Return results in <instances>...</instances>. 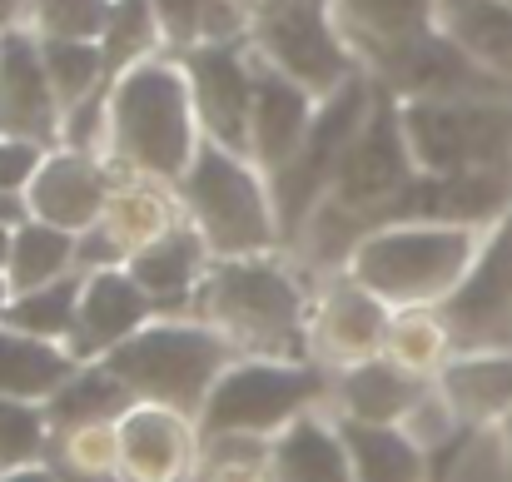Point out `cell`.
I'll return each mask as SVG.
<instances>
[{"label": "cell", "instance_id": "27", "mask_svg": "<svg viewBox=\"0 0 512 482\" xmlns=\"http://www.w3.org/2000/svg\"><path fill=\"white\" fill-rule=\"evenodd\" d=\"M75 249L80 244H75L70 229H55V224H40V219L20 224L15 239H10V264H5L10 289L25 294V289H40V284L65 279V269L75 264Z\"/></svg>", "mask_w": 512, "mask_h": 482}, {"label": "cell", "instance_id": "30", "mask_svg": "<svg viewBox=\"0 0 512 482\" xmlns=\"http://www.w3.org/2000/svg\"><path fill=\"white\" fill-rule=\"evenodd\" d=\"M40 55H45L55 100H65V105H85V95L100 85V70H110L105 50H95L90 40H55V35H45Z\"/></svg>", "mask_w": 512, "mask_h": 482}, {"label": "cell", "instance_id": "26", "mask_svg": "<svg viewBox=\"0 0 512 482\" xmlns=\"http://www.w3.org/2000/svg\"><path fill=\"white\" fill-rule=\"evenodd\" d=\"M433 0H343V25L353 35L368 40V50L388 65L398 50H408L413 40L433 35L428 30Z\"/></svg>", "mask_w": 512, "mask_h": 482}, {"label": "cell", "instance_id": "34", "mask_svg": "<svg viewBox=\"0 0 512 482\" xmlns=\"http://www.w3.org/2000/svg\"><path fill=\"white\" fill-rule=\"evenodd\" d=\"M269 458H274V448H264V438H244V433L209 438L204 482H259L269 473Z\"/></svg>", "mask_w": 512, "mask_h": 482}, {"label": "cell", "instance_id": "20", "mask_svg": "<svg viewBox=\"0 0 512 482\" xmlns=\"http://www.w3.org/2000/svg\"><path fill=\"white\" fill-rule=\"evenodd\" d=\"M343 413L353 418V423H378V428H398L413 408H418V398H423V388H418V373H408V368H398L393 358L388 363H373V358H363V363H353L348 373H343Z\"/></svg>", "mask_w": 512, "mask_h": 482}, {"label": "cell", "instance_id": "28", "mask_svg": "<svg viewBox=\"0 0 512 482\" xmlns=\"http://www.w3.org/2000/svg\"><path fill=\"white\" fill-rule=\"evenodd\" d=\"M199 264H204V239H199V229H170L165 239H155L150 249L135 254L130 274H135V284H140L150 299H184L189 284L199 279Z\"/></svg>", "mask_w": 512, "mask_h": 482}, {"label": "cell", "instance_id": "15", "mask_svg": "<svg viewBox=\"0 0 512 482\" xmlns=\"http://www.w3.org/2000/svg\"><path fill=\"white\" fill-rule=\"evenodd\" d=\"M150 294L135 284V274H115L100 269L85 279L80 294V319L70 333V353L75 358H95V353H115L125 338H135L150 319Z\"/></svg>", "mask_w": 512, "mask_h": 482}, {"label": "cell", "instance_id": "17", "mask_svg": "<svg viewBox=\"0 0 512 482\" xmlns=\"http://www.w3.org/2000/svg\"><path fill=\"white\" fill-rule=\"evenodd\" d=\"M438 393L468 433L483 423H503L512 413V348H468L448 358Z\"/></svg>", "mask_w": 512, "mask_h": 482}, {"label": "cell", "instance_id": "5", "mask_svg": "<svg viewBox=\"0 0 512 482\" xmlns=\"http://www.w3.org/2000/svg\"><path fill=\"white\" fill-rule=\"evenodd\" d=\"M184 199L194 209V229L209 254L219 259H259L274 244V199L264 194V179L244 164V155L224 145H204L189 174Z\"/></svg>", "mask_w": 512, "mask_h": 482}, {"label": "cell", "instance_id": "25", "mask_svg": "<svg viewBox=\"0 0 512 482\" xmlns=\"http://www.w3.org/2000/svg\"><path fill=\"white\" fill-rule=\"evenodd\" d=\"M130 408H135L130 383L100 363V368H90V373H75V378L50 398V423L65 428V433H80V428L115 423V418H125Z\"/></svg>", "mask_w": 512, "mask_h": 482}, {"label": "cell", "instance_id": "1", "mask_svg": "<svg viewBox=\"0 0 512 482\" xmlns=\"http://www.w3.org/2000/svg\"><path fill=\"white\" fill-rule=\"evenodd\" d=\"M478 249V234L463 224H388L353 244L348 274L388 304H448L473 274Z\"/></svg>", "mask_w": 512, "mask_h": 482}, {"label": "cell", "instance_id": "40", "mask_svg": "<svg viewBox=\"0 0 512 482\" xmlns=\"http://www.w3.org/2000/svg\"><path fill=\"white\" fill-rule=\"evenodd\" d=\"M503 463H508V482H512V413L503 418Z\"/></svg>", "mask_w": 512, "mask_h": 482}, {"label": "cell", "instance_id": "7", "mask_svg": "<svg viewBox=\"0 0 512 482\" xmlns=\"http://www.w3.org/2000/svg\"><path fill=\"white\" fill-rule=\"evenodd\" d=\"M314 398H324V378L314 368L254 358V363L224 368L199 418L209 438H224V433L269 438V433H284L294 418H304Z\"/></svg>", "mask_w": 512, "mask_h": 482}, {"label": "cell", "instance_id": "12", "mask_svg": "<svg viewBox=\"0 0 512 482\" xmlns=\"http://www.w3.org/2000/svg\"><path fill=\"white\" fill-rule=\"evenodd\" d=\"M189 90H194V110L209 130L214 145L249 155V115H254V75L244 70V60L229 45H199L189 60Z\"/></svg>", "mask_w": 512, "mask_h": 482}, {"label": "cell", "instance_id": "42", "mask_svg": "<svg viewBox=\"0 0 512 482\" xmlns=\"http://www.w3.org/2000/svg\"><path fill=\"white\" fill-rule=\"evenodd\" d=\"M5 309H10V279L0 274V319H5Z\"/></svg>", "mask_w": 512, "mask_h": 482}, {"label": "cell", "instance_id": "9", "mask_svg": "<svg viewBox=\"0 0 512 482\" xmlns=\"http://www.w3.org/2000/svg\"><path fill=\"white\" fill-rule=\"evenodd\" d=\"M368 110H373V90L358 75H348L339 90L324 100V110L314 115L309 140L299 145V155L274 174V184H279V204L274 209H279L284 229H299L324 204V194L334 189V174H339L353 135L363 130Z\"/></svg>", "mask_w": 512, "mask_h": 482}, {"label": "cell", "instance_id": "16", "mask_svg": "<svg viewBox=\"0 0 512 482\" xmlns=\"http://www.w3.org/2000/svg\"><path fill=\"white\" fill-rule=\"evenodd\" d=\"M120 473L125 482H179L194 443L184 428V413L160 408V403H135L120 423Z\"/></svg>", "mask_w": 512, "mask_h": 482}, {"label": "cell", "instance_id": "32", "mask_svg": "<svg viewBox=\"0 0 512 482\" xmlns=\"http://www.w3.org/2000/svg\"><path fill=\"white\" fill-rule=\"evenodd\" d=\"M155 15L174 45H189L194 35H204V45H219L239 20L229 0H155Z\"/></svg>", "mask_w": 512, "mask_h": 482}, {"label": "cell", "instance_id": "39", "mask_svg": "<svg viewBox=\"0 0 512 482\" xmlns=\"http://www.w3.org/2000/svg\"><path fill=\"white\" fill-rule=\"evenodd\" d=\"M229 5H234L239 15H244V10H249V15H264V10H269V5H279V0H229Z\"/></svg>", "mask_w": 512, "mask_h": 482}, {"label": "cell", "instance_id": "36", "mask_svg": "<svg viewBox=\"0 0 512 482\" xmlns=\"http://www.w3.org/2000/svg\"><path fill=\"white\" fill-rule=\"evenodd\" d=\"M115 0H40V30L55 40H90L110 30Z\"/></svg>", "mask_w": 512, "mask_h": 482}, {"label": "cell", "instance_id": "31", "mask_svg": "<svg viewBox=\"0 0 512 482\" xmlns=\"http://www.w3.org/2000/svg\"><path fill=\"white\" fill-rule=\"evenodd\" d=\"M50 438V413H40L25 398H0V473L35 468Z\"/></svg>", "mask_w": 512, "mask_h": 482}, {"label": "cell", "instance_id": "43", "mask_svg": "<svg viewBox=\"0 0 512 482\" xmlns=\"http://www.w3.org/2000/svg\"><path fill=\"white\" fill-rule=\"evenodd\" d=\"M20 5H25V0H0V25H5V20H10V15H15Z\"/></svg>", "mask_w": 512, "mask_h": 482}, {"label": "cell", "instance_id": "23", "mask_svg": "<svg viewBox=\"0 0 512 482\" xmlns=\"http://www.w3.org/2000/svg\"><path fill=\"white\" fill-rule=\"evenodd\" d=\"M339 433L353 458V482H423V448L403 428L343 418Z\"/></svg>", "mask_w": 512, "mask_h": 482}, {"label": "cell", "instance_id": "19", "mask_svg": "<svg viewBox=\"0 0 512 482\" xmlns=\"http://www.w3.org/2000/svg\"><path fill=\"white\" fill-rule=\"evenodd\" d=\"M269 478L274 482H353V458L339 428L319 423V418H294L279 438H274V458H269Z\"/></svg>", "mask_w": 512, "mask_h": 482}, {"label": "cell", "instance_id": "3", "mask_svg": "<svg viewBox=\"0 0 512 482\" xmlns=\"http://www.w3.org/2000/svg\"><path fill=\"white\" fill-rule=\"evenodd\" d=\"M229 343L214 328L194 323H155L105 353V368L130 383L135 398L160 403L174 413H204L214 383L224 378Z\"/></svg>", "mask_w": 512, "mask_h": 482}, {"label": "cell", "instance_id": "10", "mask_svg": "<svg viewBox=\"0 0 512 482\" xmlns=\"http://www.w3.org/2000/svg\"><path fill=\"white\" fill-rule=\"evenodd\" d=\"M259 50L264 60L299 80L309 95H334L348 80V55L324 15V0H279L259 15Z\"/></svg>", "mask_w": 512, "mask_h": 482}, {"label": "cell", "instance_id": "2", "mask_svg": "<svg viewBox=\"0 0 512 482\" xmlns=\"http://www.w3.org/2000/svg\"><path fill=\"white\" fill-rule=\"evenodd\" d=\"M115 155L155 179H179L199 155L194 145V90L174 65H130L110 95Z\"/></svg>", "mask_w": 512, "mask_h": 482}, {"label": "cell", "instance_id": "11", "mask_svg": "<svg viewBox=\"0 0 512 482\" xmlns=\"http://www.w3.org/2000/svg\"><path fill=\"white\" fill-rule=\"evenodd\" d=\"M443 323L463 348H503L498 338L512 323V209L483 239L463 289L443 304Z\"/></svg>", "mask_w": 512, "mask_h": 482}, {"label": "cell", "instance_id": "14", "mask_svg": "<svg viewBox=\"0 0 512 482\" xmlns=\"http://www.w3.org/2000/svg\"><path fill=\"white\" fill-rule=\"evenodd\" d=\"M314 105L309 90L289 75H279L274 65L254 70V115H249V155L264 164L269 174H279L284 164L299 155V145L309 140L314 125Z\"/></svg>", "mask_w": 512, "mask_h": 482}, {"label": "cell", "instance_id": "21", "mask_svg": "<svg viewBox=\"0 0 512 482\" xmlns=\"http://www.w3.org/2000/svg\"><path fill=\"white\" fill-rule=\"evenodd\" d=\"M75 378V358L45 338L0 328V398H55Z\"/></svg>", "mask_w": 512, "mask_h": 482}, {"label": "cell", "instance_id": "38", "mask_svg": "<svg viewBox=\"0 0 512 482\" xmlns=\"http://www.w3.org/2000/svg\"><path fill=\"white\" fill-rule=\"evenodd\" d=\"M0 482H60L50 468H15V473H0Z\"/></svg>", "mask_w": 512, "mask_h": 482}, {"label": "cell", "instance_id": "35", "mask_svg": "<svg viewBox=\"0 0 512 482\" xmlns=\"http://www.w3.org/2000/svg\"><path fill=\"white\" fill-rule=\"evenodd\" d=\"M155 25H160L155 0H115V10H110V30H105V65H110V70L130 65V60L150 45Z\"/></svg>", "mask_w": 512, "mask_h": 482}, {"label": "cell", "instance_id": "29", "mask_svg": "<svg viewBox=\"0 0 512 482\" xmlns=\"http://www.w3.org/2000/svg\"><path fill=\"white\" fill-rule=\"evenodd\" d=\"M80 294L85 284L80 279H55V284H40V289H25L10 299L5 309V323L15 333H30V338H70L75 333V319H80Z\"/></svg>", "mask_w": 512, "mask_h": 482}, {"label": "cell", "instance_id": "13", "mask_svg": "<svg viewBox=\"0 0 512 482\" xmlns=\"http://www.w3.org/2000/svg\"><path fill=\"white\" fill-rule=\"evenodd\" d=\"M55 125L60 110H55V85L40 45L25 30L0 35V135L40 145L55 135Z\"/></svg>", "mask_w": 512, "mask_h": 482}, {"label": "cell", "instance_id": "37", "mask_svg": "<svg viewBox=\"0 0 512 482\" xmlns=\"http://www.w3.org/2000/svg\"><path fill=\"white\" fill-rule=\"evenodd\" d=\"M40 174V155L30 140H0V194L25 189Z\"/></svg>", "mask_w": 512, "mask_h": 482}, {"label": "cell", "instance_id": "6", "mask_svg": "<svg viewBox=\"0 0 512 482\" xmlns=\"http://www.w3.org/2000/svg\"><path fill=\"white\" fill-rule=\"evenodd\" d=\"M204 309L224 333L284 353L304 328V289L269 259H224L204 284Z\"/></svg>", "mask_w": 512, "mask_h": 482}, {"label": "cell", "instance_id": "41", "mask_svg": "<svg viewBox=\"0 0 512 482\" xmlns=\"http://www.w3.org/2000/svg\"><path fill=\"white\" fill-rule=\"evenodd\" d=\"M10 239H15V234H10V229H5V224H0V269H5V264H10Z\"/></svg>", "mask_w": 512, "mask_h": 482}, {"label": "cell", "instance_id": "18", "mask_svg": "<svg viewBox=\"0 0 512 482\" xmlns=\"http://www.w3.org/2000/svg\"><path fill=\"white\" fill-rule=\"evenodd\" d=\"M110 194H105V174L85 155H55V160L40 164V174L30 179V209L40 224H55V229H95L100 214H105Z\"/></svg>", "mask_w": 512, "mask_h": 482}, {"label": "cell", "instance_id": "24", "mask_svg": "<svg viewBox=\"0 0 512 482\" xmlns=\"http://www.w3.org/2000/svg\"><path fill=\"white\" fill-rule=\"evenodd\" d=\"M383 338H388L383 299H373V294L358 289V284L329 294V304H324V314H319V343H324V353H334V358H358V363H363Z\"/></svg>", "mask_w": 512, "mask_h": 482}, {"label": "cell", "instance_id": "8", "mask_svg": "<svg viewBox=\"0 0 512 482\" xmlns=\"http://www.w3.org/2000/svg\"><path fill=\"white\" fill-rule=\"evenodd\" d=\"M408 179H413V150H408V135H403V110L378 95L363 130L353 135V145L343 155L339 174H334L329 214L339 224H353L358 239H363L368 224H378L383 209L408 189Z\"/></svg>", "mask_w": 512, "mask_h": 482}, {"label": "cell", "instance_id": "22", "mask_svg": "<svg viewBox=\"0 0 512 482\" xmlns=\"http://www.w3.org/2000/svg\"><path fill=\"white\" fill-rule=\"evenodd\" d=\"M448 35L498 80H512V0H443Z\"/></svg>", "mask_w": 512, "mask_h": 482}, {"label": "cell", "instance_id": "33", "mask_svg": "<svg viewBox=\"0 0 512 482\" xmlns=\"http://www.w3.org/2000/svg\"><path fill=\"white\" fill-rule=\"evenodd\" d=\"M388 358L398 363V368H408V373H423V368H433L438 358H443V348H448V323L443 319H428V314H408V319L388 323Z\"/></svg>", "mask_w": 512, "mask_h": 482}, {"label": "cell", "instance_id": "4", "mask_svg": "<svg viewBox=\"0 0 512 482\" xmlns=\"http://www.w3.org/2000/svg\"><path fill=\"white\" fill-rule=\"evenodd\" d=\"M403 135L423 174H512V105L473 100H408Z\"/></svg>", "mask_w": 512, "mask_h": 482}]
</instances>
